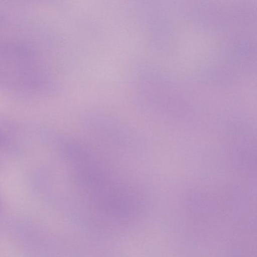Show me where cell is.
I'll use <instances>...</instances> for the list:
<instances>
[{
  "mask_svg": "<svg viewBox=\"0 0 257 257\" xmlns=\"http://www.w3.org/2000/svg\"><path fill=\"white\" fill-rule=\"evenodd\" d=\"M6 142V138L3 134L0 132V146L5 144Z\"/></svg>",
  "mask_w": 257,
  "mask_h": 257,
  "instance_id": "obj_1",
  "label": "cell"
}]
</instances>
